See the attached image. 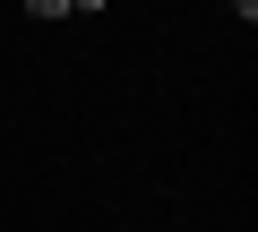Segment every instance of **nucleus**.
I'll use <instances>...</instances> for the list:
<instances>
[{"label": "nucleus", "instance_id": "nucleus-2", "mask_svg": "<svg viewBox=\"0 0 258 232\" xmlns=\"http://www.w3.org/2000/svg\"><path fill=\"white\" fill-rule=\"evenodd\" d=\"M69 9H103V0H69Z\"/></svg>", "mask_w": 258, "mask_h": 232}, {"label": "nucleus", "instance_id": "nucleus-1", "mask_svg": "<svg viewBox=\"0 0 258 232\" xmlns=\"http://www.w3.org/2000/svg\"><path fill=\"white\" fill-rule=\"evenodd\" d=\"M26 9H35V18H69V0H26Z\"/></svg>", "mask_w": 258, "mask_h": 232}]
</instances>
